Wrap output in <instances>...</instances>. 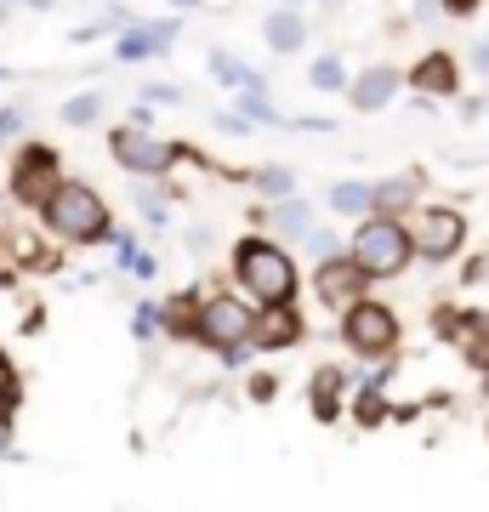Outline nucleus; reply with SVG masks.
Returning a JSON list of instances; mask_svg holds the SVG:
<instances>
[{
  "instance_id": "obj_1",
  "label": "nucleus",
  "mask_w": 489,
  "mask_h": 512,
  "mask_svg": "<svg viewBox=\"0 0 489 512\" xmlns=\"http://www.w3.org/2000/svg\"><path fill=\"white\" fill-rule=\"evenodd\" d=\"M234 274L262 308H279V302L290 308V296H296V268H290V256L279 251V245H268V239H239Z\"/></svg>"
},
{
  "instance_id": "obj_2",
  "label": "nucleus",
  "mask_w": 489,
  "mask_h": 512,
  "mask_svg": "<svg viewBox=\"0 0 489 512\" xmlns=\"http://www.w3.org/2000/svg\"><path fill=\"white\" fill-rule=\"evenodd\" d=\"M40 211L52 222V234L69 239V245H91V239L109 234V205L97 200V188H86V183H57L52 200Z\"/></svg>"
},
{
  "instance_id": "obj_3",
  "label": "nucleus",
  "mask_w": 489,
  "mask_h": 512,
  "mask_svg": "<svg viewBox=\"0 0 489 512\" xmlns=\"http://www.w3.org/2000/svg\"><path fill=\"white\" fill-rule=\"evenodd\" d=\"M353 262H359V274L364 279H393L404 268V262H410V234H404L399 222L393 217H376V222H364L359 234H353Z\"/></svg>"
},
{
  "instance_id": "obj_4",
  "label": "nucleus",
  "mask_w": 489,
  "mask_h": 512,
  "mask_svg": "<svg viewBox=\"0 0 489 512\" xmlns=\"http://www.w3.org/2000/svg\"><path fill=\"white\" fill-rule=\"evenodd\" d=\"M109 148H114V160L126 165V171H137V177H165V171L188 154V148H177V143H160L148 126H120L109 137Z\"/></svg>"
},
{
  "instance_id": "obj_5",
  "label": "nucleus",
  "mask_w": 489,
  "mask_h": 512,
  "mask_svg": "<svg viewBox=\"0 0 489 512\" xmlns=\"http://www.w3.org/2000/svg\"><path fill=\"white\" fill-rule=\"evenodd\" d=\"M342 336H347V348H353V353L381 359V353L399 348V319L381 308V302H353L347 319H342Z\"/></svg>"
},
{
  "instance_id": "obj_6",
  "label": "nucleus",
  "mask_w": 489,
  "mask_h": 512,
  "mask_svg": "<svg viewBox=\"0 0 489 512\" xmlns=\"http://www.w3.org/2000/svg\"><path fill=\"white\" fill-rule=\"evenodd\" d=\"M251 308L245 302H234V296H211L200 308V319H194V336L200 342H211V348H234V342H251Z\"/></svg>"
},
{
  "instance_id": "obj_7",
  "label": "nucleus",
  "mask_w": 489,
  "mask_h": 512,
  "mask_svg": "<svg viewBox=\"0 0 489 512\" xmlns=\"http://www.w3.org/2000/svg\"><path fill=\"white\" fill-rule=\"evenodd\" d=\"M461 239H467V217H461V211L433 205V211H421L416 234H410V251L427 256V262H450V256L461 251Z\"/></svg>"
},
{
  "instance_id": "obj_8",
  "label": "nucleus",
  "mask_w": 489,
  "mask_h": 512,
  "mask_svg": "<svg viewBox=\"0 0 489 512\" xmlns=\"http://www.w3.org/2000/svg\"><path fill=\"white\" fill-rule=\"evenodd\" d=\"M57 183H63L57 154H52V148H40V143H29L18 154V165H12V194H18L23 205H46Z\"/></svg>"
},
{
  "instance_id": "obj_9",
  "label": "nucleus",
  "mask_w": 489,
  "mask_h": 512,
  "mask_svg": "<svg viewBox=\"0 0 489 512\" xmlns=\"http://www.w3.org/2000/svg\"><path fill=\"white\" fill-rule=\"evenodd\" d=\"M313 285H319V296L336 308V302H353V296L364 291V274H359V262H353V256H325Z\"/></svg>"
},
{
  "instance_id": "obj_10",
  "label": "nucleus",
  "mask_w": 489,
  "mask_h": 512,
  "mask_svg": "<svg viewBox=\"0 0 489 512\" xmlns=\"http://www.w3.org/2000/svg\"><path fill=\"white\" fill-rule=\"evenodd\" d=\"M393 92H399V69L376 63V69H364L359 80H353V109L376 114V109H387V103H393Z\"/></svg>"
},
{
  "instance_id": "obj_11",
  "label": "nucleus",
  "mask_w": 489,
  "mask_h": 512,
  "mask_svg": "<svg viewBox=\"0 0 489 512\" xmlns=\"http://www.w3.org/2000/svg\"><path fill=\"white\" fill-rule=\"evenodd\" d=\"M171 40H177V23H137V29H126V35H120L114 57H120V63H137V57L165 52Z\"/></svg>"
},
{
  "instance_id": "obj_12",
  "label": "nucleus",
  "mask_w": 489,
  "mask_h": 512,
  "mask_svg": "<svg viewBox=\"0 0 489 512\" xmlns=\"http://www.w3.org/2000/svg\"><path fill=\"white\" fill-rule=\"evenodd\" d=\"M410 80L421 86V97H450L461 74H455V57L450 52H433V57H421V63H416V74H410Z\"/></svg>"
},
{
  "instance_id": "obj_13",
  "label": "nucleus",
  "mask_w": 489,
  "mask_h": 512,
  "mask_svg": "<svg viewBox=\"0 0 489 512\" xmlns=\"http://www.w3.org/2000/svg\"><path fill=\"white\" fill-rule=\"evenodd\" d=\"M262 35H268V46L273 52H302V40H308V23L296 18L290 6H279L268 23H262Z\"/></svg>"
},
{
  "instance_id": "obj_14",
  "label": "nucleus",
  "mask_w": 489,
  "mask_h": 512,
  "mask_svg": "<svg viewBox=\"0 0 489 512\" xmlns=\"http://www.w3.org/2000/svg\"><path fill=\"white\" fill-rule=\"evenodd\" d=\"M342 387H347V370L325 365L319 376H313V416L319 421H336V410H342Z\"/></svg>"
},
{
  "instance_id": "obj_15",
  "label": "nucleus",
  "mask_w": 489,
  "mask_h": 512,
  "mask_svg": "<svg viewBox=\"0 0 489 512\" xmlns=\"http://www.w3.org/2000/svg\"><path fill=\"white\" fill-rule=\"evenodd\" d=\"M296 336H302V325H296V313L285 319V302H279V308H268V325H251L256 348H290Z\"/></svg>"
},
{
  "instance_id": "obj_16",
  "label": "nucleus",
  "mask_w": 489,
  "mask_h": 512,
  "mask_svg": "<svg viewBox=\"0 0 489 512\" xmlns=\"http://www.w3.org/2000/svg\"><path fill=\"white\" fill-rule=\"evenodd\" d=\"M268 222L273 228H279V234L285 239H302L313 228V211L302 200H290V194H279V200H273V211H268Z\"/></svg>"
},
{
  "instance_id": "obj_17",
  "label": "nucleus",
  "mask_w": 489,
  "mask_h": 512,
  "mask_svg": "<svg viewBox=\"0 0 489 512\" xmlns=\"http://www.w3.org/2000/svg\"><path fill=\"white\" fill-rule=\"evenodd\" d=\"M211 74H217L222 86H239V92H262V74L251 63H239L234 52H211Z\"/></svg>"
},
{
  "instance_id": "obj_18",
  "label": "nucleus",
  "mask_w": 489,
  "mask_h": 512,
  "mask_svg": "<svg viewBox=\"0 0 489 512\" xmlns=\"http://www.w3.org/2000/svg\"><path fill=\"white\" fill-rule=\"evenodd\" d=\"M370 205H381L387 217L404 211V205H416V177H393V183H376L370 188Z\"/></svg>"
},
{
  "instance_id": "obj_19",
  "label": "nucleus",
  "mask_w": 489,
  "mask_h": 512,
  "mask_svg": "<svg viewBox=\"0 0 489 512\" xmlns=\"http://www.w3.org/2000/svg\"><path fill=\"white\" fill-rule=\"evenodd\" d=\"M330 211H336V217H359V211H370V183H336L330 188Z\"/></svg>"
},
{
  "instance_id": "obj_20",
  "label": "nucleus",
  "mask_w": 489,
  "mask_h": 512,
  "mask_svg": "<svg viewBox=\"0 0 489 512\" xmlns=\"http://www.w3.org/2000/svg\"><path fill=\"white\" fill-rule=\"evenodd\" d=\"M103 103H109L103 92H80V97H69V103H63V126H91V120L103 114Z\"/></svg>"
},
{
  "instance_id": "obj_21",
  "label": "nucleus",
  "mask_w": 489,
  "mask_h": 512,
  "mask_svg": "<svg viewBox=\"0 0 489 512\" xmlns=\"http://www.w3.org/2000/svg\"><path fill=\"white\" fill-rule=\"evenodd\" d=\"M308 80H313V92H342V86H347V69H342V57H319Z\"/></svg>"
},
{
  "instance_id": "obj_22",
  "label": "nucleus",
  "mask_w": 489,
  "mask_h": 512,
  "mask_svg": "<svg viewBox=\"0 0 489 512\" xmlns=\"http://www.w3.org/2000/svg\"><path fill=\"white\" fill-rule=\"evenodd\" d=\"M137 211H143L154 228H165V222H171V211H165V194H160V188H148V183H137Z\"/></svg>"
},
{
  "instance_id": "obj_23",
  "label": "nucleus",
  "mask_w": 489,
  "mask_h": 512,
  "mask_svg": "<svg viewBox=\"0 0 489 512\" xmlns=\"http://www.w3.org/2000/svg\"><path fill=\"white\" fill-rule=\"evenodd\" d=\"M251 183L262 188V194H268V200H279V194H290V188H296V177H290L285 165H268V171H256Z\"/></svg>"
},
{
  "instance_id": "obj_24",
  "label": "nucleus",
  "mask_w": 489,
  "mask_h": 512,
  "mask_svg": "<svg viewBox=\"0 0 489 512\" xmlns=\"http://www.w3.org/2000/svg\"><path fill=\"white\" fill-rule=\"evenodd\" d=\"M239 114H245V120H256V126H285V114H273V109H268V97H262V92H245Z\"/></svg>"
},
{
  "instance_id": "obj_25",
  "label": "nucleus",
  "mask_w": 489,
  "mask_h": 512,
  "mask_svg": "<svg viewBox=\"0 0 489 512\" xmlns=\"http://www.w3.org/2000/svg\"><path fill=\"white\" fill-rule=\"evenodd\" d=\"M18 376H12V365H6V353H0V421L12 416V410H18Z\"/></svg>"
},
{
  "instance_id": "obj_26",
  "label": "nucleus",
  "mask_w": 489,
  "mask_h": 512,
  "mask_svg": "<svg viewBox=\"0 0 489 512\" xmlns=\"http://www.w3.org/2000/svg\"><path fill=\"white\" fill-rule=\"evenodd\" d=\"M18 131H23V109H0V148L12 143Z\"/></svg>"
},
{
  "instance_id": "obj_27",
  "label": "nucleus",
  "mask_w": 489,
  "mask_h": 512,
  "mask_svg": "<svg viewBox=\"0 0 489 512\" xmlns=\"http://www.w3.org/2000/svg\"><path fill=\"white\" fill-rule=\"evenodd\" d=\"M154 325H160V313H154V302H143L137 319H131V330H137V336H154Z\"/></svg>"
},
{
  "instance_id": "obj_28",
  "label": "nucleus",
  "mask_w": 489,
  "mask_h": 512,
  "mask_svg": "<svg viewBox=\"0 0 489 512\" xmlns=\"http://www.w3.org/2000/svg\"><path fill=\"white\" fill-rule=\"evenodd\" d=\"M126 268H131V274H137V279H154V274H160V262H154V256H143V251L131 256Z\"/></svg>"
},
{
  "instance_id": "obj_29",
  "label": "nucleus",
  "mask_w": 489,
  "mask_h": 512,
  "mask_svg": "<svg viewBox=\"0 0 489 512\" xmlns=\"http://www.w3.org/2000/svg\"><path fill=\"white\" fill-rule=\"evenodd\" d=\"M177 86H143V103H177Z\"/></svg>"
},
{
  "instance_id": "obj_30",
  "label": "nucleus",
  "mask_w": 489,
  "mask_h": 512,
  "mask_svg": "<svg viewBox=\"0 0 489 512\" xmlns=\"http://www.w3.org/2000/svg\"><path fill=\"white\" fill-rule=\"evenodd\" d=\"M273 387H279L273 376H256V382H251V399H256V404H268V399H273Z\"/></svg>"
},
{
  "instance_id": "obj_31",
  "label": "nucleus",
  "mask_w": 489,
  "mask_h": 512,
  "mask_svg": "<svg viewBox=\"0 0 489 512\" xmlns=\"http://www.w3.org/2000/svg\"><path fill=\"white\" fill-rule=\"evenodd\" d=\"M217 131H234V137H239V131H251V120H239V114H217Z\"/></svg>"
},
{
  "instance_id": "obj_32",
  "label": "nucleus",
  "mask_w": 489,
  "mask_h": 512,
  "mask_svg": "<svg viewBox=\"0 0 489 512\" xmlns=\"http://www.w3.org/2000/svg\"><path fill=\"white\" fill-rule=\"evenodd\" d=\"M302 239H313V251H319V256H336V239H330V234H313V228H308Z\"/></svg>"
},
{
  "instance_id": "obj_33",
  "label": "nucleus",
  "mask_w": 489,
  "mask_h": 512,
  "mask_svg": "<svg viewBox=\"0 0 489 512\" xmlns=\"http://www.w3.org/2000/svg\"><path fill=\"white\" fill-rule=\"evenodd\" d=\"M438 6H444L450 18H467V12H472V6H478V0H438Z\"/></svg>"
},
{
  "instance_id": "obj_34",
  "label": "nucleus",
  "mask_w": 489,
  "mask_h": 512,
  "mask_svg": "<svg viewBox=\"0 0 489 512\" xmlns=\"http://www.w3.org/2000/svg\"><path fill=\"white\" fill-rule=\"evenodd\" d=\"M472 69H489V35L478 40V46H472Z\"/></svg>"
},
{
  "instance_id": "obj_35",
  "label": "nucleus",
  "mask_w": 489,
  "mask_h": 512,
  "mask_svg": "<svg viewBox=\"0 0 489 512\" xmlns=\"http://www.w3.org/2000/svg\"><path fill=\"white\" fill-rule=\"evenodd\" d=\"M18 6H35V12H46V6H52V0H18Z\"/></svg>"
},
{
  "instance_id": "obj_36",
  "label": "nucleus",
  "mask_w": 489,
  "mask_h": 512,
  "mask_svg": "<svg viewBox=\"0 0 489 512\" xmlns=\"http://www.w3.org/2000/svg\"><path fill=\"white\" fill-rule=\"evenodd\" d=\"M171 6H200V0H171Z\"/></svg>"
},
{
  "instance_id": "obj_37",
  "label": "nucleus",
  "mask_w": 489,
  "mask_h": 512,
  "mask_svg": "<svg viewBox=\"0 0 489 512\" xmlns=\"http://www.w3.org/2000/svg\"><path fill=\"white\" fill-rule=\"evenodd\" d=\"M290 6H296V0H290Z\"/></svg>"
}]
</instances>
